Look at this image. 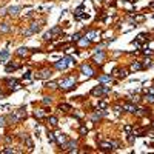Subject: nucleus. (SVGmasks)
I'll return each mask as SVG.
<instances>
[{
  "label": "nucleus",
  "mask_w": 154,
  "mask_h": 154,
  "mask_svg": "<svg viewBox=\"0 0 154 154\" xmlns=\"http://www.w3.org/2000/svg\"><path fill=\"white\" fill-rule=\"evenodd\" d=\"M59 88L63 91H69L76 88V77H68V79H63V80L59 83Z\"/></svg>",
  "instance_id": "nucleus-1"
},
{
  "label": "nucleus",
  "mask_w": 154,
  "mask_h": 154,
  "mask_svg": "<svg viewBox=\"0 0 154 154\" xmlns=\"http://www.w3.org/2000/svg\"><path fill=\"white\" fill-rule=\"evenodd\" d=\"M76 146H77V142L76 140H66L63 145H62V148H63V151H68V153H77Z\"/></svg>",
  "instance_id": "nucleus-2"
},
{
  "label": "nucleus",
  "mask_w": 154,
  "mask_h": 154,
  "mask_svg": "<svg viewBox=\"0 0 154 154\" xmlns=\"http://www.w3.org/2000/svg\"><path fill=\"white\" fill-rule=\"evenodd\" d=\"M100 36H102V32H100L99 29H91V31L86 32V36L85 37H86L88 40H91V42H94V40H99Z\"/></svg>",
  "instance_id": "nucleus-3"
},
{
  "label": "nucleus",
  "mask_w": 154,
  "mask_h": 154,
  "mask_svg": "<svg viewBox=\"0 0 154 154\" xmlns=\"http://www.w3.org/2000/svg\"><path fill=\"white\" fill-rule=\"evenodd\" d=\"M66 140H68V137H66V134H63L62 131H59V133H55V134H54V142L59 146H62Z\"/></svg>",
  "instance_id": "nucleus-4"
},
{
  "label": "nucleus",
  "mask_w": 154,
  "mask_h": 154,
  "mask_svg": "<svg viewBox=\"0 0 154 154\" xmlns=\"http://www.w3.org/2000/svg\"><path fill=\"white\" fill-rule=\"evenodd\" d=\"M80 71H82V74H85L86 77H92L94 76V69L91 68L90 65H82V68H80Z\"/></svg>",
  "instance_id": "nucleus-5"
},
{
  "label": "nucleus",
  "mask_w": 154,
  "mask_h": 154,
  "mask_svg": "<svg viewBox=\"0 0 154 154\" xmlns=\"http://www.w3.org/2000/svg\"><path fill=\"white\" fill-rule=\"evenodd\" d=\"M113 76H116L119 79H125L128 76V71L127 69H122V68H114L113 69Z\"/></svg>",
  "instance_id": "nucleus-6"
},
{
  "label": "nucleus",
  "mask_w": 154,
  "mask_h": 154,
  "mask_svg": "<svg viewBox=\"0 0 154 154\" xmlns=\"http://www.w3.org/2000/svg\"><path fill=\"white\" fill-rule=\"evenodd\" d=\"M92 60L96 62V63L99 65V63H103V60H105V53L102 51V49H99L96 54H94V57H92Z\"/></svg>",
  "instance_id": "nucleus-7"
},
{
  "label": "nucleus",
  "mask_w": 154,
  "mask_h": 154,
  "mask_svg": "<svg viewBox=\"0 0 154 154\" xmlns=\"http://www.w3.org/2000/svg\"><path fill=\"white\" fill-rule=\"evenodd\" d=\"M51 74H53L51 73V69L46 68V69H42V71H37L36 73V79H48Z\"/></svg>",
  "instance_id": "nucleus-8"
},
{
  "label": "nucleus",
  "mask_w": 154,
  "mask_h": 154,
  "mask_svg": "<svg viewBox=\"0 0 154 154\" xmlns=\"http://www.w3.org/2000/svg\"><path fill=\"white\" fill-rule=\"evenodd\" d=\"M5 117H6V122H8L9 125H16V123H18V122H20V119L16 116V113H11V114L5 116Z\"/></svg>",
  "instance_id": "nucleus-9"
},
{
  "label": "nucleus",
  "mask_w": 154,
  "mask_h": 154,
  "mask_svg": "<svg viewBox=\"0 0 154 154\" xmlns=\"http://www.w3.org/2000/svg\"><path fill=\"white\" fill-rule=\"evenodd\" d=\"M66 66H68V62L62 59V60H59V62H55L54 63V68L55 69H59V71H62V69H66Z\"/></svg>",
  "instance_id": "nucleus-10"
},
{
  "label": "nucleus",
  "mask_w": 154,
  "mask_h": 154,
  "mask_svg": "<svg viewBox=\"0 0 154 154\" xmlns=\"http://www.w3.org/2000/svg\"><path fill=\"white\" fill-rule=\"evenodd\" d=\"M99 148H102L103 151H111V150H114L113 145H111V140H108V142H99Z\"/></svg>",
  "instance_id": "nucleus-11"
},
{
  "label": "nucleus",
  "mask_w": 154,
  "mask_h": 154,
  "mask_svg": "<svg viewBox=\"0 0 154 154\" xmlns=\"http://www.w3.org/2000/svg\"><path fill=\"white\" fill-rule=\"evenodd\" d=\"M34 117L39 119V120H40V119H45L46 117V109H36V111H34Z\"/></svg>",
  "instance_id": "nucleus-12"
},
{
  "label": "nucleus",
  "mask_w": 154,
  "mask_h": 154,
  "mask_svg": "<svg viewBox=\"0 0 154 154\" xmlns=\"http://www.w3.org/2000/svg\"><path fill=\"white\" fill-rule=\"evenodd\" d=\"M14 113H16V116H17L20 120L26 119V109H25V108H20V109H17V111H14Z\"/></svg>",
  "instance_id": "nucleus-13"
},
{
  "label": "nucleus",
  "mask_w": 154,
  "mask_h": 154,
  "mask_svg": "<svg viewBox=\"0 0 154 154\" xmlns=\"http://www.w3.org/2000/svg\"><path fill=\"white\" fill-rule=\"evenodd\" d=\"M59 109L63 111V113H69V111H73V106H71L69 103H60V105H59Z\"/></svg>",
  "instance_id": "nucleus-14"
},
{
  "label": "nucleus",
  "mask_w": 154,
  "mask_h": 154,
  "mask_svg": "<svg viewBox=\"0 0 154 154\" xmlns=\"http://www.w3.org/2000/svg\"><path fill=\"white\" fill-rule=\"evenodd\" d=\"M6 83H8V86H9V88H12V86H14V90L20 88V86H18L20 83H18V80H16V79H8V80H6Z\"/></svg>",
  "instance_id": "nucleus-15"
},
{
  "label": "nucleus",
  "mask_w": 154,
  "mask_h": 154,
  "mask_svg": "<svg viewBox=\"0 0 154 154\" xmlns=\"http://www.w3.org/2000/svg\"><path fill=\"white\" fill-rule=\"evenodd\" d=\"M9 31H11V26H9L6 22L0 23V32H2V34H6V32H9Z\"/></svg>",
  "instance_id": "nucleus-16"
},
{
  "label": "nucleus",
  "mask_w": 154,
  "mask_h": 154,
  "mask_svg": "<svg viewBox=\"0 0 154 154\" xmlns=\"http://www.w3.org/2000/svg\"><path fill=\"white\" fill-rule=\"evenodd\" d=\"M29 54V49L28 48H25V46H22V48H18L17 49V55L18 57H25V55Z\"/></svg>",
  "instance_id": "nucleus-17"
},
{
  "label": "nucleus",
  "mask_w": 154,
  "mask_h": 154,
  "mask_svg": "<svg viewBox=\"0 0 154 154\" xmlns=\"http://www.w3.org/2000/svg\"><path fill=\"white\" fill-rule=\"evenodd\" d=\"M123 109H127L128 113H136V106L133 105V103H129V102H127V103H123Z\"/></svg>",
  "instance_id": "nucleus-18"
},
{
  "label": "nucleus",
  "mask_w": 154,
  "mask_h": 154,
  "mask_svg": "<svg viewBox=\"0 0 154 154\" xmlns=\"http://www.w3.org/2000/svg\"><path fill=\"white\" fill-rule=\"evenodd\" d=\"M91 94H92V96H103V94H105V92H103V86H97V88H94V90L91 91Z\"/></svg>",
  "instance_id": "nucleus-19"
},
{
  "label": "nucleus",
  "mask_w": 154,
  "mask_h": 154,
  "mask_svg": "<svg viewBox=\"0 0 154 154\" xmlns=\"http://www.w3.org/2000/svg\"><path fill=\"white\" fill-rule=\"evenodd\" d=\"M6 11H8L9 16H17L18 11H20V6H11V8H8Z\"/></svg>",
  "instance_id": "nucleus-20"
},
{
  "label": "nucleus",
  "mask_w": 154,
  "mask_h": 154,
  "mask_svg": "<svg viewBox=\"0 0 154 154\" xmlns=\"http://www.w3.org/2000/svg\"><path fill=\"white\" fill-rule=\"evenodd\" d=\"M77 42H79V46H82V48H83V46H88L91 43V40H88V39H86V37H83V39H79V40H77Z\"/></svg>",
  "instance_id": "nucleus-21"
},
{
  "label": "nucleus",
  "mask_w": 154,
  "mask_h": 154,
  "mask_svg": "<svg viewBox=\"0 0 154 154\" xmlns=\"http://www.w3.org/2000/svg\"><path fill=\"white\" fill-rule=\"evenodd\" d=\"M139 69H143V66L140 62H134V63H131V71H139Z\"/></svg>",
  "instance_id": "nucleus-22"
},
{
  "label": "nucleus",
  "mask_w": 154,
  "mask_h": 154,
  "mask_svg": "<svg viewBox=\"0 0 154 154\" xmlns=\"http://www.w3.org/2000/svg\"><path fill=\"white\" fill-rule=\"evenodd\" d=\"M48 123H49L51 127H57V123H59V119L55 117V116H51V117H48Z\"/></svg>",
  "instance_id": "nucleus-23"
},
{
  "label": "nucleus",
  "mask_w": 154,
  "mask_h": 154,
  "mask_svg": "<svg viewBox=\"0 0 154 154\" xmlns=\"http://www.w3.org/2000/svg\"><path fill=\"white\" fill-rule=\"evenodd\" d=\"M8 57H9V51L8 49H3V51L0 53V62H5Z\"/></svg>",
  "instance_id": "nucleus-24"
},
{
  "label": "nucleus",
  "mask_w": 154,
  "mask_h": 154,
  "mask_svg": "<svg viewBox=\"0 0 154 154\" xmlns=\"http://www.w3.org/2000/svg\"><path fill=\"white\" fill-rule=\"evenodd\" d=\"M105 114H106L105 111H96V113L92 114V120H99V119H100V117H103Z\"/></svg>",
  "instance_id": "nucleus-25"
},
{
  "label": "nucleus",
  "mask_w": 154,
  "mask_h": 154,
  "mask_svg": "<svg viewBox=\"0 0 154 154\" xmlns=\"http://www.w3.org/2000/svg\"><path fill=\"white\" fill-rule=\"evenodd\" d=\"M29 29H31V32H32V34H36V32L40 31V26H39L37 23H31V28H29Z\"/></svg>",
  "instance_id": "nucleus-26"
},
{
  "label": "nucleus",
  "mask_w": 154,
  "mask_h": 154,
  "mask_svg": "<svg viewBox=\"0 0 154 154\" xmlns=\"http://www.w3.org/2000/svg\"><path fill=\"white\" fill-rule=\"evenodd\" d=\"M46 88H49V90H55L57 86H59V83H55V82H48V83H45Z\"/></svg>",
  "instance_id": "nucleus-27"
},
{
  "label": "nucleus",
  "mask_w": 154,
  "mask_h": 154,
  "mask_svg": "<svg viewBox=\"0 0 154 154\" xmlns=\"http://www.w3.org/2000/svg\"><path fill=\"white\" fill-rule=\"evenodd\" d=\"M0 153H3V154H11V153H17V150H14V148H11V146H8V148L2 150Z\"/></svg>",
  "instance_id": "nucleus-28"
},
{
  "label": "nucleus",
  "mask_w": 154,
  "mask_h": 154,
  "mask_svg": "<svg viewBox=\"0 0 154 154\" xmlns=\"http://www.w3.org/2000/svg\"><path fill=\"white\" fill-rule=\"evenodd\" d=\"M145 134V129L143 128H139V129H134V136H137V137H142Z\"/></svg>",
  "instance_id": "nucleus-29"
},
{
  "label": "nucleus",
  "mask_w": 154,
  "mask_h": 154,
  "mask_svg": "<svg viewBox=\"0 0 154 154\" xmlns=\"http://www.w3.org/2000/svg\"><path fill=\"white\" fill-rule=\"evenodd\" d=\"M99 82H102V83L111 82V76H100V77H99Z\"/></svg>",
  "instance_id": "nucleus-30"
},
{
  "label": "nucleus",
  "mask_w": 154,
  "mask_h": 154,
  "mask_svg": "<svg viewBox=\"0 0 154 154\" xmlns=\"http://www.w3.org/2000/svg\"><path fill=\"white\" fill-rule=\"evenodd\" d=\"M79 133H80L82 136H86V134H88V128L85 127V125H82V127L79 128Z\"/></svg>",
  "instance_id": "nucleus-31"
},
{
  "label": "nucleus",
  "mask_w": 154,
  "mask_h": 154,
  "mask_svg": "<svg viewBox=\"0 0 154 154\" xmlns=\"http://www.w3.org/2000/svg\"><path fill=\"white\" fill-rule=\"evenodd\" d=\"M6 125H8V122H6V117H5V116H0V128L6 127Z\"/></svg>",
  "instance_id": "nucleus-32"
},
{
  "label": "nucleus",
  "mask_w": 154,
  "mask_h": 154,
  "mask_svg": "<svg viewBox=\"0 0 154 154\" xmlns=\"http://www.w3.org/2000/svg\"><path fill=\"white\" fill-rule=\"evenodd\" d=\"M60 32H62V28L60 26H54L51 29V34H53V36H54V34H60Z\"/></svg>",
  "instance_id": "nucleus-33"
},
{
  "label": "nucleus",
  "mask_w": 154,
  "mask_h": 154,
  "mask_svg": "<svg viewBox=\"0 0 154 154\" xmlns=\"http://www.w3.org/2000/svg\"><path fill=\"white\" fill-rule=\"evenodd\" d=\"M51 102H53V99H51V97H48V96H45L43 100H42V103H43V105H51Z\"/></svg>",
  "instance_id": "nucleus-34"
},
{
  "label": "nucleus",
  "mask_w": 154,
  "mask_h": 154,
  "mask_svg": "<svg viewBox=\"0 0 154 154\" xmlns=\"http://www.w3.org/2000/svg\"><path fill=\"white\" fill-rule=\"evenodd\" d=\"M17 68H18L17 65H6V71H8V73H11V71H16Z\"/></svg>",
  "instance_id": "nucleus-35"
},
{
  "label": "nucleus",
  "mask_w": 154,
  "mask_h": 154,
  "mask_svg": "<svg viewBox=\"0 0 154 154\" xmlns=\"http://www.w3.org/2000/svg\"><path fill=\"white\" fill-rule=\"evenodd\" d=\"M80 37H82V34H80V32H76V34H74V36L71 37V40H73V42H77V40H79Z\"/></svg>",
  "instance_id": "nucleus-36"
},
{
  "label": "nucleus",
  "mask_w": 154,
  "mask_h": 154,
  "mask_svg": "<svg viewBox=\"0 0 154 154\" xmlns=\"http://www.w3.org/2000/svg\"><path fill=\"white\" fill-rule=\"evenodd\" d=\"M43 39H45V40H51V39H53V34H51V31H48V32H45V36H43Z\"/></svg>",
  "instance_id": "nucleus-37"
},
{
  "label": "nucleus",
  "mask_w": 154,
  "mask_h": 154,
  "mask_svg": "<svg viewBox=\"0 0 154 154\" xmlns=\"http://www.w3.org/2000/svg\"><path fill=\"white\" fill-rule=\"evenodd\" d=\"M145 100H148L150 103H154V96L151 94V96H145Z\"/></svg>",
  "instance_id": "nucleus-38"
},
{
  "label": "nucleus",
  "mask_w": 154,
  "mask_h": 154,
  "mask_svg": "<svg viewBox=\"0 0 154 154\" xmlns=\"http://www.w3.org/2000/svg\"><path fill=\"white\" fill-rule=\"evenodd\" d=\"M102 86H103V92H105V96H106V94H109V86H106V85H102Z\"/></svg>",
  "instance_id": "nucleus-39"
},
{
  "label": "nucleus",
  "mask_w": 154,
  "mask_h": 154,
  "mask_svg": "<svg viewBox=\"0 0 154 154\" xmlns=\"http://www.w3.org/2000/svg\"><path fill=\"white\" fill-rule=\"evenodd\" d=\"M48 140L49 142H54V133H48Z\"/></svg>",
  "instance_id": "nucleus-40"
},
{
  "label": "nucleus",
  "mask_w": 154,
  "mask_h": 154,
  "mask_svg": "<svg viewBox=\"0 0 154 154\" xmlns=\"http://www.w3.org/2000/svg\"><path fill=\"white\" fill-rule=\"evenodd\" d=\"M8 14V11H6V8H0V16L3 17V16H6Z\"/></svg>",
  "instance_id": "nucleus-41"
},
{
  "label": "nucleus",
  "mask_w": 154,
  "mask_h": 154,
  "mask_svg": "<svg viewBox=\"0 0 154 154\" xmlns=\"http://www.w3.org/2000/svg\"><path fill=\"white\" fill-rule=\"evenodd\" d=\"M23 36H32V32H31V29H23Z\"/></svg>",
  "instance_id": "nucleus-42"
},
{
  "label": "nucleus",
  "mask_w": 154,
  "mask_h": 154,
  "mask_svg": "<svg viewBox=\"0 0 154 154\" xmlns=\"http://www.w3.org/2000/svg\"><path fill=\"white\" fill-rule=\"evenodd\" d=\"M12 142V136H6L5 137V143H11Z\"/></svg>",
  "instance_id": "nucleus-43"
},
{
  "label": "nucleus",
  "mask_w": 154,
  "mask_h": 154,
  "mask_svg": "<svg viewBox=\"0 0 154 154\" xmlns=\"http://www.w3.org/2000/svg\"><path fill=\"white\" fill-rule=\"evenodd\" d=\"M123 129H125V133H131L133 127H131V125H125V128H123Z\"/></svg>",
  "instance_id": "nucleus-44"
},
{
  "label": "nucleus",
  "mask_w": 154,
  "mask_h": 154,
  "mask_svg": "<svg viewBox=\"0 0 154 154\" xmlns=\"http://www.w3.org/2000/svg\"><path fill=\"white\" fill-rule=\"evenodd\" d=\"M99 108L100 109H105V108H106V102H100V103H99Z\"/></svg>",
  "instance_id": "nucleus-45"
},
{
  "label": "nucleus",
  "mask_w": 154,
  "mask_h": 154,
  "mask_svg": "<svg viewBox=\"0 0 154 154\" xmlns=\"http://www.w3.org/2000/svg\"><path fill=\"white\" fill-rule=\"evenodd\" d=\"M74 116H76V117H83V113H80V111H77V113H74Z\"/></svg>",
  "instance_id": "nucleus-46"
},
{
  "label": "nucleus",
  "mask_w": 154,
  "mask_h": 154,
  "mask_svg": "<svg viewBox=\"0 0 154 154\" xmlns=\"http://www.w3.org/2000/svg\"><path fill=\"white\" fill-rule=\"evenodd\" d=\"M120 111H122V108L120 106H116V114H120Z\"/></svg>",
  "instance_id": "nucleus-47"
},
{
  "label": "nucleus",
  "mask_w": 154,
  "mask_h": 154,
  "mask_svg": "<svg viewBox=\"0 0 154 154\" xmlns=\"http://www.w3.org/2000/svg\"><path fill=\"white\" fill-rule=\"evenodd\" d=\"M128 140H129V143H133V142H134V136H129L128 137Z\"/></svg>",
  "instance_id": "nucleus-48"
},
{
  "label": "nucleus",
  "mask_w": 154,
  "mask_h": 154,
  "mask_svg": "<svg viewBox=\"0 0 154 154\" xmlns=\"http://www.w3.org/2000/svg\"><path fill=\"white\" fill-rule=\"evenodd\" d=\"M133 45H134V46H137V48H140V43H139V42H136V40L133 42Z\"/></svg>",
  "instance_id": "nucleus-49"
},
{
  "label": "nucleus",
  "mask_w": 154,
  "mask_h": 154,
  "mask_svg": "<svg viewBox=\"0 0 154 154\" xmlns=\"http://www.w3.org/2000/svg\"><path fill=\"white\" fill-rule=\"evenodd\" d=\"M143 54H146V55H148V54H153V51H150V49L146 51V49H145V51H143Z\"/></svg>",
  "instance_id": "nucleus-50"
},
{
  "label": "nucleus",
  "mask_w": 154,
  "mask_h": 154,
  "mask_svg": "<svg viewBox=\"0 0 154 154\" xmlns=\"http://www.w3.org/2000/svg\"><path fill=\"white\" fill-rule=\"evenodd\" d=\"M153 127H154V122H153Z\"/></svg>",
  "instance_id": "nucleus-51"
},
{
  "label": "nucleus",
  "mask_w": 154,
  "mask_h": 154,
  "mask_svg": "<svg viewBox=\"0 0 154 154\" xmlns=\"http://www.w3.org/2000/svg\"><path fill=\"white\" fill-rule=\"evenodd\" d=\"M0 140H2V137H0Z\"/></svg>",
  "instance_id": "nucleus-52"
}]
</instances>
